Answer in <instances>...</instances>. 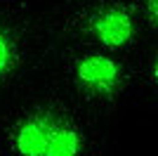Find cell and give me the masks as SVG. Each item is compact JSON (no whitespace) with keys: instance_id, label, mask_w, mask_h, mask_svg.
<instances>
[{"instance_id":"obj_1","label":"cell","mask_w":158,"mask_h":156,"mask_svg":"<svg viewBox=\"0 0 158 156\" xmlns=\"http://www.w3.org/2000/svg\"><path fill=\"white\" fill-rule=\"evenodd\" d=\"M97 116L64 90L38 92L0 114V156H102Z\"/></svg>"},{"instance_id":"obj_2","label":"cell","mask_w":158,"mask_h":156,"mask_svg":"<svg viewBox=\"0 0 158 156\" xmlns=\"http://www.w3.org/2000/svg\"><path fill=\"white\" fill-rule=\"evenodd\" d=\"M61 45H87L139 59L146 45V24L137 0H64L50 21Z\"/></svg>"},{"instance_id":"obj_3","label":"cell","mask_w":158,"mask_h":156,"mask_svg":"<svg viewBox=\"0 0 158 156\" xmlns=\"http://www.w3.org/2000/svg\"><path fill=\"white\" fill-rule=\"evenodd\" d=\"M61 90L92 116L120 111L139 90L137 59L87 45H61L57 57Z\"/></svg>"},{"instance_id":"obj_4","label":"cell","mask_w":158,"mask_h":156,"mask_svg":"<svg viewBox=\"0 0 158 156\" xmlns=\"http://www.w3.org/2000/svg\"><path fill=\"white\" fill-rule=\"evenodd\" d=\"M50 40V21L31 0H0V104L35 73Z\"/></svg>"},{"instance_id":"obj_5","label":"cell","mask_w":158,"mask_h":156,"mask_svg":"<svg viewBox=\"0 0 158 156\" xmlns=\"http://www.w3.org/2000/svg\"><path fill=\"white\" fill-rule=\"evenodd\" d=\"M137 71H139V90L149 95V99L158 106V40H153L151 47H146L139 54Z\"/></svg>"},{"instance_id":"obj_6","label":"cell","mask_w":158,"mask_h":156,"mask_svg":"<svg viewBox=\"0 0 158 156\" xmlns=\"http://www.w3.org/2000/svg\"><path fill=\"white\" fill-rule=\"evenodd\" d=\"M142 17H144L146 31L153 33V38L158 40V0H137Z\"/></svg>"}]
</instances>
